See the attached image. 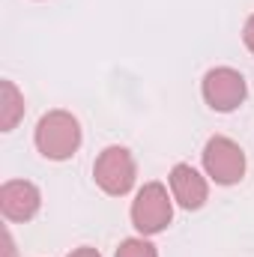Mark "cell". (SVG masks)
Returning <instances> with one entry per match:
<instances>
[{
  "label": "cell",
  "mask_w": 254,
  "mask_h": 257,
  "mask_svg": "<svg viewBox=\"0 0 254 257\" xmlns=\"http://www.w3.org/2000/svg\"><path fill=\"white\" fill-rule=\"evenodd\" d=\"M171 218H174V206H171L168 189L162 183H147L135 194V200H132V224L144 236L162 233L171 224Z\"/></svg>",
  "instance_id": "obj_2"
},
{
  "label": "cell",
  "mask_w": 254,
  "mask_h": 257,
  "mask_svg": "<svg viewBox=\"0 0 254 257\" xmlns=\"http://www.w3.org/2000/svg\"><path fill=\"white\" fill-rule=\"evenodd\" d=\"M242 42H245V48L254 54V15L245 21V27H242Z\"/></svg>",
  "instance_id": "obj_10"
},
{
  "label": "cell",
  "mask_w": 254,
  "mask_h": 257,
  "mask_svg": "<svg viewBox=\"0 0 254 257\" xmlns=\"http://www.w3.org/2000/svg\"><path fill=\"white\" fill-rule=\"evenodd\" d=\"M200 90H203L206 105H209L212 111H218V114L236 111V108L245 102V96H248V87H245L242 72H236V69H230V66L209 69V72L203 75V87H200Z\"/></svg>",
  "instance_id": "obj_5"
},
{
  "label": "cell",
  "mask_w": 254,
  "mask_h": 257,
  "mask_svg": "<svg viewBox=\"0 0 254 257\" xmlns=\"http://www.w3.org/2000/svg\"><path fill=\"white\" fill-rule=\"evenodd\" d=\"M36 147L45 159L63 162L81 147V126L69 111H48L36 123Z\"/></svg>",
  "instance_id": "obj_1"
},
{
  "label": "cell",
  "mask_w": 254,
  "mask_h": 257,
  "mask_svg": "<svg viewBox=\"0 0 254 257\" xmlns=\"http://www.w3.org/2000/svg\"><path fill=\"white\" fill-rule=\"evenodd\" d=\"M6 257H15V242H12L9 233H6Z\"/></svg>",
  "instance_id": "obj_12"
},
{
  "label": "cell",
  "mask_w": 254,
  "mask_h": 257,
  "mask_svg": "<svg viewBox=\"0 0 254 257\" xmlns=\"http://www.w3.org/2000/svg\"><path fill=\"white\" fill-rule=\"evenodd\" d=\"M21 117H24V96L18 93L12 81H3L0 84V128L12 132Z\"/></svg>",
  "instance_id": "obj_8"
},
{
  "label": "cell",
  "mask_w": 254,
  "mask_h": 257,
  "mask_svg": "<svg viewBox=\"0 0 254 257\" xmlns=\"http://www.w3.org/2000/svg\"><path fill=\"white\" fill-rule=\"evenodd\" d=\"M203 168L218 186H236L245 177V153L236 141L215 135L203 147Z\"/></svg>",
  "instance_id": "obj_3"
},
{
  "label": "cell",
  "mask_w": 254,
  "mask_h": 257,
  "mask_svg": "<svg viewBox=\"0 0 254 257\" xmlns=\"http://www.w3.org/2000/svg\"><path fill=\"white\" fill-rule=\"evenodd\" d=\"M69 257H102V254H99L96 248H90V245H84V248H75V251H72Z\"/></svg>",
  "instance_id": "obj_11"
},
{
  "label": "cell",
  "mask_w": 254,
  "mask_h": 257,
  "mask_svg": "<svg viewBox=\"0 0 254 257\" xmlns=\"http://www.w3.org/2000/svg\"><path fill=\"white\" fill-rule=\"evenodd\" d=\"M171 194L183 209H200L206 203V197H209V186L191 165H174V171H171Z\"/></svg>",
  "instance_id": "obj_7"
},
{
  "label": "cell",
  "mask_w": 254,
  "mask_h": 257,
  "mask_svg": "<svg viewBox=\"0 0 254 257\" xmlns=\"http://www.w3.org/2000/svg\"><path fill=\"white\" fill-rule=\"evenodd\" d=\"M99 189L111 197H123L135 186V159L126 147H105L93 165Z\"/></svg>",
  "instance_id": "obj_4"
},
{
  "label": "cell",
  "mask_w": 254,
  "mask_h": 257,
  "mask_svg": "<svg viewBox=\"0 0 254 257\" xmlns=\"http://www.w3.org/2000/svg\"><path fill=\"white\" fill-rule=\"evenodd\" d=\"M114 257H159V251L147 239H126V242H120Z\"/></svg>",
  "instance_id": "obj_9"
},
{
  "label": "cell",
  "mask_w": 254,
  "mask_h": 257,
  "mask_svg": "<svg viewBox=\"0 0 254 257\" xmlns=\"http://www.w3.org/2000/svg\"><path fill=\"white\" fill-rule=\"evenodd\" d=\"M42 206V194L27 180H9L0 186V209L9 221H30Z\"/></svg>",
  "instance_id": "obj_6"
}]
</instances>
